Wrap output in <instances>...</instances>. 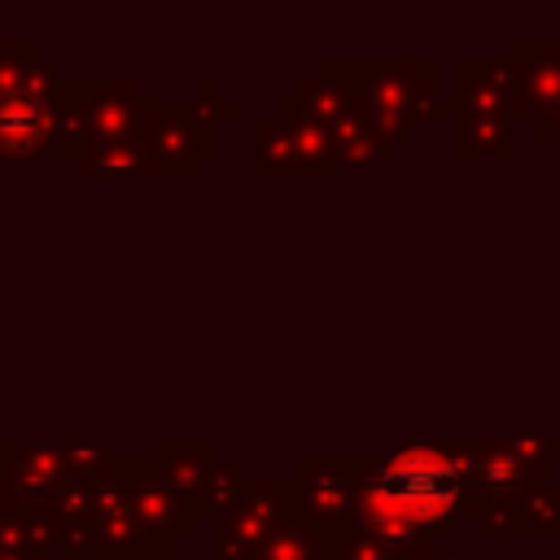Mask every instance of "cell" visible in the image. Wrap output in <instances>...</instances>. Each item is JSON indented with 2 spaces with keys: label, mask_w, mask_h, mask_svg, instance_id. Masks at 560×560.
Masks as SVG:
<instances>
[{
  "label": "cell",
  "mask_w": 560,
  "mask_h": 560,
  "mask_svg": "<svg viewBox=\"0 0 560 560\" xmlns=\"http://www.w3.org/2000/svg\"><path fill=\"white\" fill-rule=\"evenodd\" d=\"M385 490L389 494H398V499H433V490H442L446 494V472L438 468V464H424V468H416V464H398L389 477H385Z\"/></svg>",
  "instance_id": "obj_1"
}]
</instances>
